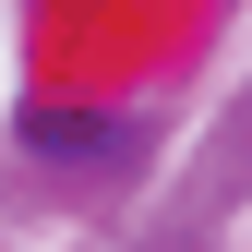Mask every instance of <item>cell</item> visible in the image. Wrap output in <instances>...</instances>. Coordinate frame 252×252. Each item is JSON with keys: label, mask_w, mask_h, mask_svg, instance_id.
I'll list each match as a JSON object with an SVG mask.
<instances>
[{"label": "cell", "mask_w": 252, "mask_h": 252, "mask_svg": "<svg viewBox=\"0 0 252 252\" xmlns=\"http://www.w3.org/2000/svg\"><path fill=\"white\" fill-rule=\"evenodd\" d=\"M24 132H36L48 156H120V132H108V120H72V108H36Z\"/></svg>", "instance_id": "cell-1"}]
</instances>
